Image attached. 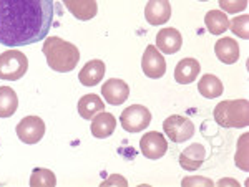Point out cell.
Here are the masks:
<instances>
[{"mask_svg":"<svg viewBox=\"0 0 249 187\" xmlns=\"http://www.w3.org/2000/svg\"><path fill=\"white\" fill-rule=\"evenodd\" d=\"M42 51L47 58L48 66L58 73H68V71L77 68L80 62V50L73 43L65 42L60 37L47 38L43 42Z\"/></svg>","mask_w":249,"mask_h":187,"instance_id":"2","label":"cell"},{"mask_svg":"<svg viewBox=\"0 0 249 187\" xmlns=\"http://www.w3.org/2000/svg\"><path fill=\"white\" fill-rule=\"evenodd\" d=\"M248 133L243 134L238 142V151H236V166L243 171H248L249 169V164H248Z\"/></svg>","mask_w":249,"mask_h":187,"instance_id":"24","label":"cell"},{"mask_svg":"<svg viewBox=\"0 0 249 187\" xmlns=\"http://www.w3.org/2000/svg\"><path fill=\"white\" fill-rule=\"evenodd\" d=\"M226 184H231V186H234V187H238L239 184L236 181H231V179H221V181L218 182V186H226Z\"/></svg>","mask_w":249,"mask_h":187,"instance_id":"29","label":"cell"},{"mask_svg":"<svg viewBox=\"0 0 249 187\" xmlns=\"http://www.w3.org/2000/svg\"><path fill=\"white\" fill-rule=\"evenodd\" d=\"M57 184V177L50 169L35 168L32 171L30 176V186L32 187H55Z\"/></svg>","mask_w":249,"mask_h":187,"instance_id":"23","label":"cell"},{"mask_svg":"<svg viewBox=\"0 0 249 187\" xmlns=\"http://www.w3.org/2000/svg\"><path fill=\"white\" fill-rule=\"evenodd\" d=\"M115 184L116 186H120V184H122V186H128V182H126V179L122 177L120 174H113V176H111L110 179H107V181L103 182L102 186H115Z\"/></svg>","mask_w":249,"mask_h":187,"instance_id":"28","label":"cell"},{"mask_svg":"<svg viewBox=\"0 0 249 187\" xmlns=\"http://www.w3.org/2000/svg\"><path fill=\"white\" fill-rule=\"evenodd\" d=\"M206 29L213 35H221L230 29V18L224 12L221 10H210L204 17Z\"/></svg>","mask_w":249,"mask_h":187,"instance_id":"20","label":"cell"},{"mask_svg":"<svg viewBox=\"0 0 249 187\" xmlns=\"http://www.w3.org/2000/svg\"><path fill=\"white\" fill-rule=\"evenodd\" d=\"M201 65L195 58H183L175 68V79L179 85H190L199 75Z\"/></svg>","mask_w":249,"mask_h":187,"instance_id":"17","label":"cell"},{"mask_svg":"<svg viewBox=\"0 0 249 187\" xmlns=\"http://www.w3.org/2000/svg\"><path fill=\"white\" fill-rule=\"evenodd\" d=\"M105 77V63L102 60H90L80 70L78 79L83 86H95Z\"/></svg>","mask_w":249,"mask_h":187,"instance_id":"16","label":"cell"},{"mask_svg":"<svg viewBox=\"0 0 249 187\" xmlns=\"http://www.w3.org/2000/svg\"><path fill=\"white\" fill-rule=\"evenodd\" d=\"M144 18L150 25H163L171 18V5L168 0H150L144 7Z\"/></svg>","mask_w":249,"mask_h":187,"instance_id":"12","label":"cell"},{"mask_svg":"<svg viewBox=\"0 0 249 187\" xmlns=\"http://www.w3.org/2000/svg\"><path fill=\"white\" fill-rule=\"evenodd\" d=\"M163 131L173 142H184L195 136V125L190 118L173 114L163 121Z\"/></svg>","mask_w":249,"mask_h":187,"instance_id":"6","label":"cell"},{"mask_svg":"<svg viewBox=\"0 0 249 187\" xmlns=\"http://www.w3.org/2000/svg\"><path fill=\"white\" fill-rule=\"evenodd\" d=\"M204 157H206V149H204V146L199 144V142H195L190 148L181 151V154H179V166H181L184 171L193 172V171L201 168Z\"/></svg>","mask_w":249,"mask_h":187,"instance_id":"13","label":"cell"},{"mask_svg":"<svg viewBox=\"0 0 249 187\" xmlns=\"http://www.w3.org/2000/svg\"><path fill=\"white\" fill-rule=\"evenodd\" d=\"M18 108L17 93L10 86H0V118H10Z\"/></svg>","mask_w":249,"mask_h":187,"instance_id":"22","label":"cell"},{"mask_svg":"<svg viewBox=\"0 0 249 187\" xmlns=\"http://www.w3.org/2000/svg\"><path fill=\"white\" fill-rule=\"evenodd\" d=\"M142 70L148 78L158 79L166 73V60L155 45H148L142 58Z\"/></svg>","mask_w":249,"mask_h":187,"instance_id":"8","label":"cell"},{"mask_svg":"<svg viewBox=\"0 0 249 187\" xmlns=\"http://www.w3.org/2000/svg\"><path fill=\"white\" fill-rule=\"evenodd\" d=\"M102 94L105 98V101L108 105L120 106L130 96V86L118 78H110L103 83L102 86Z\"/></svg>","mask_w":249,"mask_h":187,"instance_id":"10","label":"cell"},{"mask_svg":"<svg viewBox=\"0 0 249 187\" xmlns=\"http://www.w3.org/2000/svg\"><path fill=\"white\" fill-rule=\"evenodd\" d=\"M115 128H116V118L113 116L111 113H98L96 116H93V121H91V134L98 139H105L108 136L115 133Z\"/></svg>","mask_w":249,"mask_h":187,"instance_id":"18","label":"cell"},{"mask_svg":"<svg viewBox=\"0 0 249 187\" xmlns=\"http://www.w3.org/2000/svg\"><path fill=\"white\" fill-rule=\"evenodd\" d=\"M214 121L223 128H246L249 125L248 99H226L214 108Z\"/></svg>","mask_w":249,"mask_h":187,"instance_id":"3","label":"cell"},{"mask_svg":"<svg viewBox=\"0 0 249 187\" xmlns=\"http://www.w3.org/2000/svg\"><path fill=\"white\" fill-rule=\"evenodd\" d=\"M199 2H208V0H199Z\"/></svg>","mask_w":249,"mask_h":187,"instance_id":"30","label":"cell"},{"mask_svg":"<svg viewBox=\"0 0 249 187\" xmlns=\"http://www.w3.org/2000/svg\"><path fill=\"white\" fill-rule=\"evenodd\" d=\"M214 53L218 57L219 62L226 63V65H232L239 60V45L234 38H230V37H224V38H219L214 45Z\"/></svg>","mask_w":249,"mask_h":187,"instance_id":"15","label":"cell"},{"mask_svg":"<svg viewBox=\"0 0 249 187\" xmlns=\"http://www.w3.org/2000/svg\"><path fill=\"white\" fill-rule=\"evenodd\" d=\"M219 7L224 14H239L246 10L248 0H219Z\"/></svg>","mask_w":249,"mask_h":187,"instance_id":"26","label":"cell"},{"mask_svg":"<svg viewBox=\"0 0 249 187\" xmlns=\"http://www.w3.org/2000/svg\"><path fill=\"white\" fill-rule=\"evenodd\" d=\"M122 128L126 133H142L150 126L151 123V113L148 108L142 105H131L123 109L122 116H120Z\"/></svg>","mask_w":249,"mask_h":187,"instance_id":"5","label":"cell"},{"mask_svg":"<svg viewBox=\"0 0 249 187\" xmlns=\"http://www.w3.org/2000/svg\"><path fill=\"white\" fill-rule=\"evenodd\" d=\"M15 133L25 144H37L45 134V123L38 116H25L17 125Z\"/></svg>","mask_w":249,"mask_h":187,"instance_id":"7","label":"cell"},{"mask_svg":"<svg viewBox=\"0 0 249 187\" xmlns=\"http://www.w3.org/2000/svg\"><path fill=\"white\" fill-rule=\"evenodd\" d=\"M29 70V60L18 50H7L0 55V79L17 81Z\"/></svg>","mask_w":249,"mask_h":187,"instance_id":"4","label":"cell"},{"mask_svg":"<svg viewBox=\"0 0 249 187\" xmlns=\"http://www.w3.org/2000/svg\"><path fill=\"white\" fill-rule=\"evenodd\" d=\"M103 109H105V103L98 94H85L78 101V113L83 119H93V116L102 113Z\"/></svg>","mask_w":249,"mask_h":187,"instance_id":"19","label":"cell"},{"mask_svg":"<svg viewBox=\"0 0 249 187\" xmlns=\"http://www.w3.org/2000/svg\"><path fill=\"white\" fill-rule=\"evenodd\" d=\"M248 22H249V15H239V17L232 18L230 22V30L234 35H238L239 38L248 40L249 33H248Z\"/></svg>","mask_w":249,"mask_h":187,"instance_id":"25","label":"cell"},{"mask_svg":"<svg viewBox=\"0 0 249 187\" xmlns=\"http://www.w3.org/2000/svg\"><path fill=\"white\" fill-rule=\"evenodd\" d=\"M181 186L183 187H191V186H203V187H213L211 179L208 177H184L181 181Z\"/></svg>","mask_w":249,"mask_h":187,"instance_id":"27","label":"cell"},{"mask_svg":"<svg viewBox=\"0 0 249 187\" xmlns=\"http://www.w3.org/2000/svg\"><path fill=\"white\" fill-rule=\"evenodd\" d=\"M198 91L204 98L213 99V98L221 96L224 88H223V83H221V79L218 77H214V75H203L198 83Z\"/></svg>","mask_w":249,"mask_h":187,"instance_id":"21","label":"cell"},{"mask_svg":"<svg viewBox=\"0 0 249 187\" xmlns=\"http://www.w3.org/2000/svg\"><path fill=\"white\" fill-rule=\"evenodd\" d=\"M55 0H0V43L10 48L42 42L53 23Z\"/></svg>","mask_w":249,"mask_h":187,"instance_id":"1","label":"cell"},{"mask_svg":"<svg viewBox=\"0 0 249 187\" xmlns=\"http://www.w3.org/2000/svg\"><path fill=\"white\" fill-rule=\"evenodd\" d=\"M156 48L164 55H173L181 50L183 37L176 29H161L156 35Z\"/></svg>","mask_w":249,"mask_h":187,"instance_id":"11","label":"cell"},{"mask_svg":"<svg viewBox=\"0 0 249 187\" xmlns=\"http://www.w3.org/2000/svg\"><path fill=\"white\" fill-rule=\"evenodd\" d=\"M140 149H142V154L146 159L156 161V159L163 157L166 154L168 142L158 131H150V133L143 134L142 139H140Z\"/></svg>","mask_w":249,"mask_h":187,"instance_id":"9","label":"cell"},{"mask_svg":"<svg viewBox=\"0 0 249 187\" xmlns=\"http://www.w3.org/2000/svg\"><path fill=\"white\" fill-rule=\"evenodd\" d=\"M62 2L75 18L83 20V22L91 20L98 14L96 0H62Z\"/></svg>","mask_w":249,"mask_h":187,"instance_id":"14","label":"cell"}]
</instances>
